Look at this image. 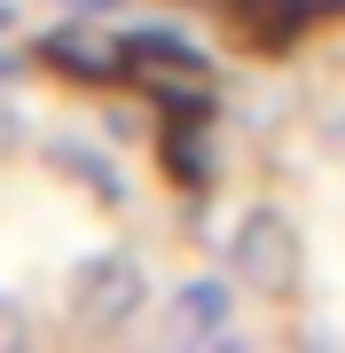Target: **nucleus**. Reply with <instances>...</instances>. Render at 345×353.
Masks as SVG:
<instances>
[{
    "instance_id": "f257e3e1",
    "label": "nucleus",
    "mask_w": 345,
    "mask_h": 353,
    "mask_svg": "<svg viewBox=\"0 0 345 353\" xmlns=\"http://www.w3.org/2000/svg\"><path fill=\"white\" fill-rule=\"evenodd\" d=\"M220 259H228L236 290H251L267 306H291L306 290V236H298V220L282 204H243L228 243H220Z\"/></svg>"
},
{
    "instance_id": "f03ea898",
    "label": "nucleus",
    "mask_w": 345,
    "mask_h": 353,
    "mask_svg": "<svg viewBox=\"0 0 345 353\" xmlns=\"http://www.w3.org/2000/svg\"><path fill=\"white\" fill-rule=\"evenodd\" d=\"M141 306H149V259H141L134 243L87 252L71 267V283H63V322L79 338H118V330L141 322Z\"/></svg>"
},
{
    "instance_id": "7ed1b4c3",
    "label": "nucleus",
    "mask_w": 345,
    "mask_h": 353,
    "mask_svg": "<svg viewBox=\"0 0 345 353\" xmlns=\"http://www.w3.org/2000/svg\"><path fill=\"white\" fill-rule=\"evenodd\" d=\"M212 16H220V32H228L243 55L282 63V55H298L314 32L345 24V0H212Z\"/></svg>"
},
{
    "instance_id": "20e7f679",
    "label": "nucleus",
    "mask_w": 345,
    "mask_h": 353,
    "mask_svg": "<svg viewBox=\"0 0 345 353\" xmlns=\"http://www.w3.org/2000/svg\"><path fill=\"white\" fill-rule=\"evenodd\" d=\"M32 63L79 94H118L126 87V39L94 32V16H63V24H48L32 39Z\"/></svg>"
},
{
    "instance_id": "39448f33",
    "label": "nucleus",
    "mask_w": 345,
    "mask_h": 353,
    "mask_svg": "<svg viewBox=\"0 0 345 353\" xmlns=\"http://www.w3.org/2000/svg\"><path fill=\"white\" fill-rule=\"evenodd\" d=\"M39 157H48V173L79 189L87 204H103V212H126L134 204V173L118 165V141H87V134H48L39 141Z\"/></svg>"
},
{
    "instance_id": "423d86ee",
    "label": "nucleus",
    "mask_w": 345,
    "mask_h": 353,
    "mask_svg": "<svg viewBox=\"0 0 345 353\" xmlns=\"http://www.w3.org/2000/svg\"><path fill=\"white\" fill-rule=\"evenodd\" d=\"M157 173H165V189L212 204L220 196V126L212 118H157Z\"/></svg>"
},
{
    "instance_id": "0eeeda50",
    "label": "nucleus",
    "mask_w": 345,
    "mask_h": 353,
    "mask_svg": "<svg viewBox=\"0 0 345 353\" xmlns=\"http://www.w3.org/2000/svg\"><path fill=\"white\" fill-rule=\"evenodd\" d=\"M165 338L173 345H228L236 338V275H180L165 290Z\"/></svg>"
},
{
    "instance_id": "6e6552de",
    "label": "nucleus",
    "mask_w": 345,
    "mask_h": 353,
    "mask_svg": "<svg viewBox=\"0 0 345 353\" xmlns=\"http://www.w3.org/2000/svg\"><path fill=\"white\" fill-rule=\"evenodd\" d=\"M24 150H32V118L16 102V87H0V165H16Z\"/></svg>"
},
{
    "instance_id": "1a4fd4ad",
    "label": "nucleus",
    "mask_w": 345,
    "mask_h": 353,
    "mask_svg": "<svg viewBox=\"0 0 345 353\" xmlns=\"http://www.w3.org/2000/svg\"><path fill=\"white\" fill-rule=\"evenodd\" d=\"M314 141H322L330 157H345V94H330V102L314 110Z\"/></svg>"
},
{
    "instance_id": "9d476101",
    "label": "nucleus",
    "mask_w": 345,
    "mask_h": 353,
    "mask_svg": "<svg viewBox=\"0 0 345 353\" xmlns=\"http://www.w3.org/2000/svg\"><path fill=\"white\" fill-rule=\"evenodd\" d=\"M24 338H32V322H24V306H16L8 290H0V353H16V345H24Z\"/></svg>"
},
{
    "instance_id": "9b49d317",
    "label": "nucleus",
    "mask_w": 345,
    "mask_h": 353,
    "mask_svg": "<svg viewBox=\"0 0 345 353\" xmlns=\"http://www.w3.org/2000/svg\"><path fill=\"white\" fill-rule=\"evenodd\" d=\"M103 141H118V150L141 141V118H134V110H103Z\"/></svg>"
},
{
    "instance_id": "f8f14e48",
    "label": "nucleus",
    "mask_w": 345,
    "mask_h": 353,
    "mask_svg": "<svg viewBox=\"0 0 345 353\" xmlns=\"http://www.w3.org/2000/svg\"><path fill=\"white\" fill-rule=\"evenodd\" d=\"M32 71H39V63H32V55H16V48H8V39H0V87H16V79H32Z\"/></svg>"
},
{
    "instance_id": "ddd939ff",
    "label": "nucleus",
    "mask_w": 345,
    "mask_h": 353,
    "mask_svg": "<svg viewBox=\"0 0 345 353\" xmlns=\"http://www.w3.org/2000/svg\"><path fill=\"white\" fill-rule=\"evenodd\" d=\"M55 8H63V16H118L126 0H55Z\"/></svg>"
},
{
    "instance_id": "4468645a",
    "label": "nucleus",
    "mask_w": 345,
    "mask_h": 353,
    "mask_svg": "<svg viewBox=\"0 0 345 353\" xmlns=\"http://www.w3.org/2000/svg\"><path fill=\"white\" fill-rule=\"evenodd\" d=\"M16 32V0H0V39H8Z\"/></svg>"
}]
</instances>
